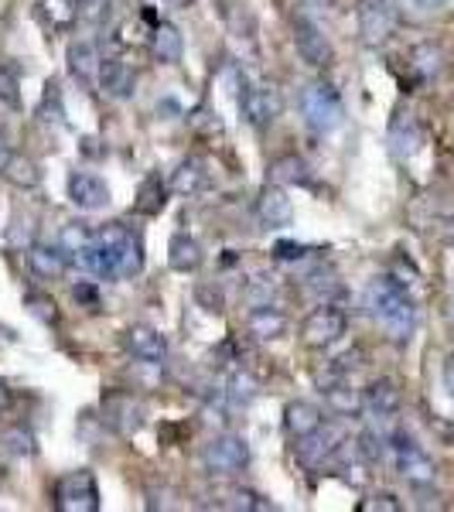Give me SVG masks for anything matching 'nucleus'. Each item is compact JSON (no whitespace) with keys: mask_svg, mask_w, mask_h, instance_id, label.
Here are the masks:
<instances>
[{"mask_svg":"<svg viewBox=\"0 0 454 512\" xmlns=\"http://www.w3.org/2000/svg\"><path fill=\"white\" fill-rule=\"evenodd\" d=\"M396 28V0H359V35L366 45H383Z\"/></svg>","mask_w":454,"mask_h":512,"instance_id":"9b49d317","label":"nucleus"},{"mask_svg":"<svg viewBox=\"0 0 454 512\" xmlns=\"http://www.w3.org/2000/svg\"><path fill=\"white\" fill-rule=\"evenodd\" d=\"M444 383H448V390L454 393V355L448 359V366H444Z\"/></svg>","mask_w":454,"mask_h":512,"instance_id":"c03bdc74","label":"nucleus"},{"mask_svg":"<svg viewBox=\"0 0 454 512\" xmlns=\"http://www.w3.org/2000/svg\"><path fill=\"white\" fill-rule=\"evenodd\" d=\"M168 267L178 270V274H192V270L202 267V246L198 239L188 233H175L168 243Z\"/></svg>","mask_w":454,"mask_h":512,"instance_id":"b1692460","label":"nucleus"},{"mask_svg":"<svg viewBox=\"0 0 454 512\" xmlns=\"http://www.w3.org/2000/svg\"><path fill=\"white\" fill-rule=\"evenodd\" d=\"M55 509L59 512H96L99 509V485L89 468L69 472L55 482Z\"/></svg>","mask_w":454,"mask_h":512,"instance_id":"39448f33","label":"nucleus"},{"mask_svg":"<svg viewBox=\"0 0 454 512\" xmlns=\"http://www.w3.org/2000/svg\"><path fill=\"white\" fill-rule=\"evenodd\" d=\"M151 52H154V59L164 62V65H178L181 62V55H185V41H181V31L175 28V24H168V21L154 24Z\"/></svg>","mask_w":454,"mask_h":512,"instance_id":"5701e85b","label":"nucleus"},{"mask_svg":"<svg viewBox=\"0 0 454 512\" xmlns=\"http://www.w3.org/2000/svg\"><path fill=\"white\" fill-rule=\"evenodd\" d=\"M304 250H301V246H294V243H280L277 246V256H280V260H294V256H301Z\"/></svg>","mask_w":454,"mask_h":512,"instance_id":"a19ab883","label":"nucleus"},{"mask_svg":"<svg viewBox=\"0 0 454 512\" xmlns=\"http://www.w3.org/2000/svg\"><path fill=\"white\" fill-rule=\"evenodd\" d=\"M0 99L7 106H18V79L11 76V69L4 62H0Z\"/></svg>","mask_w":454,"mask_h":512,"instance_id":"4c0bfd02","label":"nucleus"},{"mask_svg":"<svg viewBox=\"0 0 454 512\" xmlns=\"http://www.w3.org/2000/svg\"><path fill=\"white\" fill-rule=\"evenodd\" d=\"M359 509L362 512H400V502H396V495H390V492H379L373 499L359 502Z\"/></svg>","mask_w":454,"mask_h":512,"instance_id":"e433bc0d","label":"nucleus"},{"mask_svg":"<svg viewBox=\"0 0 454 512\" xmlns=\"http://www.w3.org/2000/svg\"><path fill=\"white\" fill-rule=\"evenodd\" d=\"M209 181H212L209 164H205L202 158H185L175 171H171L168 188L178 195H185V198H192V195H202L205 188H209Z\"/></svg>","mask_w":454,"mask_h":512,"instance_id":"aec40b11","label":"nucleus"},{"mask_svg":"<svg viewBox=\"0 0 454 512\" xmlns=\"http://www.w3.org/2000/svg\"><path fill=\"white\" fill-rule=\"evenodd\" d=\"M38 18L52 31H69L79 21L76 0H38Z\"/></svg>","mask_w":454,"mask_h":512,"instance_id":"cd10ccee","label":"nucleus"},{"mask_svg":"<svg viewBox=\"0 0 454 512\" xmlns=\"http://www.w3.org/2000/svg\"><path fill=\"white\" fill-rule=\"evenodd\" d=\"M321 393L328 396V407H332L335 414L352 417L362 410V393H352L349 386H328V390H321Z\"/></svg>","mask_w":454,"mask_h":512,"instance_id":"72a5a7b5","label":"nucleus"},{"mask_svg":"<svg viewBox=\"0 0 454 512\" xmlns=\"http://www.w3.org/2000/svg\"><path fill=\"white\" fill-rule=\"evenodd\" d=\"M315 7H335V0H311Z\"/></svg>","mask_w":454,"mask_h":512,"instance_id":"a18cd8bd","label":"nucleus"},{"mask_svg":"<svg viewBox=\"0 0 454 512\" xmlns=\"http://www.w3.org/2000/svg\"><path fill=\"white\" fill-rule=\"evenodd\" d=\"M222 396H226V403L233 410H243L253 403V396H257V379H253L246 369H233V373L226 376V386H222Z\"/></svg>","mask_w":454,"mask_h":512,"instance_id":"bb28decb","label":"nucleus"},{"mask_svg":"<svg viewBox=\"0 0 454 512\" xmlns=\"http://www.w3.org/2000/svg\"><path fill=\"white\" fill-rule=\"evenodd\" d=\"M414 4H431V0H414Z\"/></svg>","mask_w":454,"mask_h":512,"instance_id":"de8ad7c7","label":"nucleus"},{"mask_svg":"<svg viewBox=\"0 0 454 512\" xmlns=\"http://www.w3.org/2000/svg\"><path fill=\"white\" fill-rule=\"evenodd\" d=\"M79 263L106 280H127L144 270V246H140V239L127 226L110 222V226L96 229L93 246H89V253Z\"/></svg>","mask_w":454,"mask_h":512,"instance_id":"f257e3e1","label":"nucleus"},{"mask_svg":"<svg viewBox=\"0 0 454 512\" xmlns=\"http://www.w3.org/2000/svg\"><path fill=\"white\" fill-rule=\"evenodd\" d=\"M345 328H349L345 311H338L335 304H318V308L301 321V342L308 345V349H332L338 338L345 335Z\"/></svg>","mask_w":454,"mask_h":512,"instance_id":"0eeeda50","label":"nucleus"},{"mask_svg":"<svg viewBox=\"0 0 454 512\" xmlns=\"http://www.w3.org/2000/svg\"><path fill=\"white\" fill-rule=\"evenodd\" d=\"M65 65H69V76L79 82L82 89H99V72H103V55H99L96 41H72L69 52H65Z\"/></svg>","mask_w":454,"mask_h":512,"instance_id":"f8f14e48","label":"nucleus"},{"mask_svg":"<svg viewBox=\"0 0 454 512\" xmlns=\"http://www.w3.org/2000/svg\"><path fill=\"white\" fill-rule=\"evenodd\" d=\"M297 103H301L304 123H308L315 134H332L335 127H342V120H345L342 96H338V89L328 86V82H311V86H304Z\"/></svg>","mask_w":454,"mask_h":512,"instance_id":"7ed1b4c3","label":"nucleus"},{"mask_svg":"<svg viewBox=\"0 0 454 512\" xmlns=\"http://www.w3.org/2000/svg\"><path fill=\"white\" fill-rule=\"evenodd\" d=\"M246 332L257 342H277V338L287 335V315L274 304H257L246 318Z\"/></svg>","mask_w":454,"mask_h":512,"instance_id":"412c9836","label":"nucleus"},{"mask_svg":"<svg viewBox=\"0 0 454 512\" xmlns=\"http://www.w3.org/2000/svg\"><path fill=\"white\" fill-rule=\"evenodd\" d=\"M7 407H11V390H7V383L0 379V414H4Z\"/></svg>","mask_w":454,"mask_h":512,"instance_id":"37998d69","label":"nucleus"},{"mask_svg":"<svg viewBox=\"0 0 454 512\" xmlns=\"http://www.w3.org/2000/svg\"><path fill=\"white\" fill-rule=\"evenodd\" d=\"M420 144H424V134H420V127L410 117H400L390 127V147L396 158H414V154L420 151Z\"/></svg>","mask_w":454,"mask_h":512,"instance_id":"a878e982","label":"nucleus"},{"mask_svg":"<svg viewBox=\"0 0 454 512\" xmlns=\"http://www.w3.org/2000/svg\"><path fill=\"white\" fill-rule=\"evenodd\" d=\"M400 390H396L393 379H376L362 390V410L373 420H393L400 414Z\"/></svg>","mask_w":454,"mask_h":512,"instance_id":"f3484780","label":"nucleus"},{"mask_svg":"<svg viewBox=\"0 0 454 512\" xmlns=\"http://www.w3.org/2000/svg\"><path fill=\"white\" fill-rule=\"evenodd\" d=\"M28 267L38 280H62L69 270V256L62 246H48V243H31L28 246Z\"/></svg>","mask_w":454,"mask_h":512,"instance_id":"6ab92c4d","label":"nucleus"},{"mask_svg":"<svg viewBox=\"0 0 454 512\" xmlns=\"http://www.w3.org/2000/svg\"><path fill=\"white\" fill-rule=\"evenodd\" d=\"M7 161H11V144H7V137L0 134V171H4Z\"/></svg>","mask_w":454,"mask_h":512,"instance_id":"79ce46f5","label":"nucleus"},{"mask_svg":"<svg viewBox=\"0 0 454 512\" xmlns=\"http://www.w3.org/2000/svg\"><path fill=\"white\" fill-rule=\"evenodd\" d=\"M168 205V185L161 181V175H147L140 181L137 198H134V212L137 216H161V209Z\"/></svg>","mask_w":454,"mask_h":512,"instance_id":"393cba45","label":"nucleus"},{"mask_svg":"<svg viewBox=\"0 0 454 512\" xmlns=\"http://www.w3.org/2000/svg\"><path fill=\"white\" fill-rule=\"evenodd\" d=\"M308 164H304L297 154H284V158H277L270 164V175L267 181H274V185H308Z\"/></svg>","mask_w":454,"mask_h":512,"instance_id":"c756f323","label":"nucleus"},{"mask_svg":"<svg viewBox=\"0 0 454 512\" xmlns=\"http://www.w3.org/2000/svg\"><path fill=\"white\" fill-rule=\"evenodd\" d=\"M390 454H393L396 472L407 478L410 485H434L437 465L431 461V454H427L424 448H417L410 437H403V434L390 437Z\"/></svg>","mask_w":454,"mask_h":512,"instance_id":"1a4fd4ad","label":"nucleus"},{"mask_svg":"<svg viewBox=\"0 0 454 512\" xmlns=\"http://www.w3.org/2000/svg\"><path fill=\"white\" fill-rule=\"evenodd\" d=\"M103 420H106V427L117 431L120 437H134L140 434V427H144L147 410L134 393L110 390V393H103Z\"/></svg>","mask_w":454,"mask_h":512,"instance_id":"6e6552de","label":"nucleus"},{"mask_svg":"<svg viewBox=\"0 0 454 512\" xmlns=\"http://www.w3.org/2000/svg\"><path fill=\"white\" fill-rule=\"evenodd\" d=\"M342 441H345V437L338 434L335 427L321 424L315 434H308V437H301V441H297V458H301V465L318 468V465H325V458L338 454Z\"/></svg>","mask_w":454,"mask_h":512,"instance_id":"dca6fc26","label":"nucleus"},{"mask_svg":"<svg viewBox=\"0 0 454 512\" xmlns=\"http://www.w3.org/2000/svg\"><path fill=\"white\" fill-rule=\"evenodd\" d=\"M0 444H4V448L11 451V454H18V458H31V454L38 451L35 434H31V427H24V424L7 427V431L0 434Z\"/></svg>","mask_w":454,"mask_h":512,"instance_id":"473e14b6","label":"nucleus"},{"mask_svg":"<svg viewBox=\"0 0 454 512\" xmlns=\"http://www.w3.org/2000/svg\"><path fill=\"white\" fill-rule=\"evenodd\" d=\"M291 31H294V48H297V55H301V62H308L311 69H325V65L335 62L332 41L325 38V31H321L308 14H297Z\"/></svg>","mask_w":454,"mask_h":512,"instance_id":"9d476101","label":"nucleus"},{"mask_svg":"<svg viewBox=\"0 0 454 512\" xmlns=\"http://www.w3.org/2000/svg\"><path fill=\"white\" fill-rule=\"evenodd\" d=\"M321 424H325V414H321L315 403H308V400L287 403V410H284V431L291 434L294 441H301V437L315 434Z\"/></svg>","mask_w":454,"mask_h":512,"instance_id":"4be33fe9","label":"nucleus"},{"mask_svg":"<svg viewBox=\"0 0 454 512\" xmlns=\"http://www.w3.org/2000/svg\"><path fill=\"white\" fill-rule=\"evenodd\" d=\"M233 509H246V512H253V509H274V506H270V502H260V495L257 492H236L233 495Z\"/></svg>","mask_w":454,"mask_h":512,"instance_id":"58836bf2","label":"nucleus"},{"mask_svg":"<svg viewBox=\"0 0 454 512\" xmlns=\"http://www.w3.org/2000/svg\"><path fill=\"white\" fill-rule=\"evenodd\" d=\"M0 175L11 181L14 188H38L41 185L38 164L31 158H24V154H11V161L4 164V171H0Z\"/></svg>","mask_w":454,"mask_h":512,"instance_id":"7c9ffc66","label":"nucleus"},{"mask_svg":"<svg viewBox=\"0 0 454 512\" xmlns=\"http://www.w3.org/2000/svg\"><path fill=\"white\" fill-rule=\"evenodd\" d=\"M257 219L263 229H284L294 222V205L291 198H287L284 185H274V181H267V188L260 192L257 198Z\"/></svg>","mask_w":454,"mask_h":512,"instance_id":"2eb2a0df","label":"nucleus"},{"mask_svg":"<svg viewBox=\"0 0 454 512\" xmlns=\"http://www.w3.org/2000/svg\"><path fill=\"white\" fill-rule=\"evenodd\" d=\"M239 110H243V120L257 130H267L280 113H284V93L274 86V82H253L246 86V93L239 96Z\"/></svg>","mask_w":454,"mask_h":512,"instance_id":"423d86ee","label":"nucleus"},{"mask_svg":"<svg viewBox=\"0 0 454 512\" xmlns=\"http://www.w3.org/2000/svg\"><path fill=\"white\" fill-rule=\"evenodd\" d=\"M123 349L134 355V359L147 362V366H161V362L168 359V342H164V335L151 325H130L127 332H123Z\"/></svg>","mask_w":454,"mask_h":512,"instance_id":"ddd939ff","label":"nucleus"},{"mask_svg":"<svg viewBox=\"0 0 454 512\" xmlns=\"http://www.w3.org/2000/svg\"><path fill=\"white\" fill-rule=\"evenodd\" d=\"M202 465L209 475L216 478H236L239 472H246L250 465V444L239 434H219L205 444L202 451Z\"/></svg>","mask_w":454,"mask_h":512,"instance_id":"20e7f679","label":"nucleus"},{"mask_svg":"<svg viewBox=\"0 0 454 512\" xmlns=\"http://www.w3.org/2000/svg\"><path fill=\"white\" fill-rule=\"evenodd\" d=\"M93 233L96 229H89L86 222H69V226H62V233H59V246L69 260L79 263L82 256L89 253V246H93Z\"/></svg>","mask_w":454,"mask_h":512,"instance_id":"c85d7f7f","label":"nucleus"},{"mask_svg":"<svg viewBox=\"0 0 454 512\" xmlns=\"http://www.w3.org/2000/svg\"><path fill=\"white\" fill-rule=\"evenodd\" d=\"M24 308H28L38 321H45V325H55V321H59V304H55L48 294H28L24 297Z\"/></svg>","mask_w":454,"mask_h":512,"instance_id":"f704fd0d","label":"nucleus"},{"mask_svg":"<svg viewBox=\"0 0 454 512\" xmlns=\"http://www.w3.org/2000/svg\"><path fill=\"white\" fill-rule=\"evenodd\" d=\"M69 202L76 205L79 212H99L110 205V185H106L99 175H89V171H72Z\"/></svg>","mask_w":454,"mask_h":512,"instance_id":"4468645a","label":"nucleus"},{"mask_svg":"<svg viewBox=\"0 0 454 512\" xmlns=\"http://www.w3.org/2000/svg\"><path fill=\"white\" fill-rule=\"evenodd\" d=\"M79 21L86 24H103L110 18V0H76Z\"/></svg>","mask_w":454,"mask_h":512,"instance_id":"c9c22d12","label":"nucleus"},{"mask_svg":"<svg viewBox=\"0 0 454 512\" xmlns=\"http://www.w3.org/2000/svg\"><path fill=\"white\" fill-rule=\"evenodd\" d=\"M366 308L393 342H410V335H414V328H417V308H414V301H410V294L403 291L400 280L376 277L373 284L366 287Z\"/></svg>","mask_w":454,"mask_h":512,"instance_id":"f03ea898","label":"nucleus"},{"mask_svg":"<svg viewBox=\"0 0 454 512\" xmlns=\"http://www.w3.org/2000/svg\"><path fill=\"white\" fill-rule=\"evenodd\" d=\"M72 297H76L79 304H86L89 311H99V291L93 284H79V287H72Z\"/></svg>","mask_w":454,"mask_h":512,"instance_id":"ea45409f","label":"nucleus"},{"mask_svg":"<svg viewBox=\"0 0 454 512\" xmlns=\"http://www.w3.org/2000/svg\"><path fill=\"white\" fill-rule=\"evenodd\" d=\"M38 120L41 123H55L62 127L65 123V110H62V93H59V82H45V93H41V103H38Z\"/></svg>","mask_w":454,"mask_h":512,"instance_id":"2f4dec72","label":"nucleus"},{"mask_svg":"<svg viewBox=\"0 0 454 512\" xmlns=\"http://www.w3.org/2000/svg\"><path fill=\"white\" fill-rule=\"evenodd\" d=\"M99 89L110 99H130L137 89V69L123 59H106L99 72Z\"/></svg>","mask_w":454,"mask_h":512,"instance_id":"a211bd4d","label":"nucleus"},{"mask_svg":"<svg viewBox=\"0 0 454 512\" xmlns=\"http://www.w3.org/2000/svg\"><path fill=\"white\" fill-rule=\"evenodd\" d=\"M164 4H171V7H185L188 0H164Z\"/></svg>","mask_w":454,"mask_h":512,"instance_id":"49530a36","label":"nucleus"}]
</instances>
